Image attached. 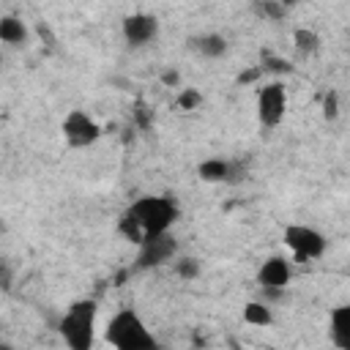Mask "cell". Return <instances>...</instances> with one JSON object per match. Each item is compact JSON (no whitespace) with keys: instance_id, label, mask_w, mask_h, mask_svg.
I'll return each mask as SVG.
<instances>
[{"instance_id":"cell-1","label":"cell","mask_w":350,"mask_h":350,"mask_svg":"<svg viewBox=\"0 0 350 350\" xmlns=\"http://www.w3.org/2000/svg\"><path fill=\"white\" fill-rule=\"evenodd\" d=\"M178 219V205L172 197H161V194H148L134 200L118 219V232L129 241V243H142L145 238L156 235V232H167L172 227V221Z\"/></svg>"},{"instance_id":"cell-2","label":"cell","mask_w":350,"mask_h":350,"mask_svg":"<svg viewBox=\"0 0 350 350\" xmlns=\"http://www.w3.org/2000/svg\"><path fill=\"white\" fill-rule=\"evenodd\" d=\"M96 314H98V304L93 298H79L66 309V314L57 323V331L71 350H90L93 347Z\"/></svg>"},{"instance_id":"cell-3","label":"cell","mask_w":350,"mask_h":350,"mask_svg":"<svg viewBox=\"0 0 350 350\" xmlns=\"http://www.w3.org/2000/svg\"><path fill=\"white\" fill-rule=\"evenodd\" d=\"M104 342L115 350H153L156 336L148 331L142 317L134 309H120L109 317L104 328Z\"/></svg>"},{"instance_id":"cell-4","label":"cell","mask_w":350,"mask_h":350,"mask_svg":"<svg viewBox=\"0 0 350 350\" xmlns=\"http://www.w3.org/2000/svg\"><path fill=\"white\" fill-rule=\"evenodd\" d=\"M284 243H287V249L293 252V257L298 262L317 260L328 246L325 235L320 230L309 227V224H287L284 227Z\"/></svg>"},{"instance_id":"cell-5","label":"cell","mask_w":350,"mask_h":350,"mask_svg":"<svg viewBox=\"0 0 350 350\" xmlns=\"http://www.w3.org/2000/svg\"><path fill=\"white\" fill-rule=\"evenodd\" d=\"M287 112V90L282 82L260 85L257 90V120L262 129H276Z\"/></svg>"},{"instance_id":"cell-6","label":"cell","mask_w":350,"mask_h":350,"mask_svg":"<svg viewBox=\"0 0 350 350\" xmlns=\"http://www.w3.org/2000/svg\"><path fill=\"white\" fill-rule=\"evenodd\" d=\"M60 131H63V139L68 148H90L101 137V126L85 109H71L63 118Z\"/></svg>"},{"instance_id":"cell-7","label":"cell","mask_w":350,"mask_h":350,"mask_svg":"<svg viewBox=\"0 0 350 350\" xmlns=\"http://www.w3.org/2000/svg\"><path fill=\"white\" fill-rule=\"evenodd\" d=\"M175 252H178V241L170 235V230H167V232H156V235H150V238H145V241L139 243L134 268H137V271L159 268V265L170 262V260L175 257Z\"/></svg>"},{"instance_id":"cell-8","label":"cell","mask_w":350,"mask_h":350,"mask_svg":"<svg viewBox=\"0 0 350 350\" xmlns=\"http://www.w3.org/2000/svg\"><path fill=\"white\" fill-rule=\"evenodd\" d=\"M290 276H293V265H290V260L273 254V257H268V260L260 265V271H257V284H260L265 293L279 295V293L290 284Z\"/></svg>"},{"instance_id":"cell-9","label":"cell","mask_w":350,"mask_h":350,"mask_svg":"<svg viewBox=\"0 0 350 350\" xmlns=\"http://www.w3.org/2000/svg\"><path fill=\"white\" fill-rule=\"evenodd\" d=\"M123 38L129 46H145L159 36V19L153 14H129L120 25Z\"/></svg>"},{"instance_id":"cell-10","label":"cell","mask_w":350,"mask_h":350,"mask_svg":"<svg viewBox=\"0 0 350 350\" xmlns=\"http://www.w3.org/2000/svg\"><path fill=\"white\" fill-rule=\"evenodd\" d=\"M331 342L339 350H350V306L331 309Z\"/></svg>"},{"instance_id":"cell-11","label":"cell","mask_w":350,"mask_h":350,"mask_svg":"<svg viewBox=\"0 0 350 350\" xmlns=\"http://www.w3.org/2000/svg\"><path fill=\"white\" fill-rule=\"evenodd\" d=\"M227 172H230V159L211 156L197 164V178L205 183H227Z\"/></svg>"},{"instance_id":"cell-12","label":"cell","mask_w":350,"mask_h":350,"mask_svg":"<svg viewBox=\"0 0 350 350\" xmlns=\"http://www.w3.org/2000/svg\"><path fill=\"white\" fill-rule=\"evenodd\" d=\"M189 49H194L202 57H221L227 52V41L219 33H205V36L189 38Z\"/></svg>"},{"instance_id":"cell-13","label":"cell","mask_w":350,"mask_h":350,"mask_svg":"<svg viewBox=\"0 0 350 350\" xmlns=\"http://www.w3.org/2000/svg\"><path fill=\"white\" fill-rule=\"evenodd\" d=\"M0 41L3 44H11V46L25 44L27 41V25L19 16H14V14L0 16Z\"/></svg>"},{"instance_id":"cell-14","label":"cell","mask_w":350,"mask_h":350,"mask_svg":"<svg viewBox=\"0 0 350 350\" xmlns=\"http://www.w3.org/2000/svg\"><path fill=\"white\" fill-rule=\"evenodd\" d=\"M243 323L249 325H257V328H268L273 323V312L265 301H249L243 306Z\"/></svg>"},{"instance_id":"cell-15","label":"cell","mask_w":350,"mask_h":350,"mask_svg":"<svg viewBox=\"0 0 350 350\" xmlns=\"http://www.w3.org/2000/svg\"><path fill=\"white\" fill-rule=\"evenodd\" d=\"M293 46H295L298 55L312 57V55L320 52V36H317L314 30H309V27H298V30L293 33Z\"/></svg>"},{"instance_id":"cell-16","label":"cell","mask_w":350,"mask_h":350,"mask_svg":"<svg viewBox=\"0 0 350 350\" xmlns=\"http://www.w3.org/2000/svg\"><path fill=\"white\" fill-rule=\"evenodd\" d=\"M252 8H254V14H257V16H262V19H273V22H276V19H282V16H284V11H287L279 0H254V5H252Z\"/></svg>"},{"instance_id":"cell-17","label":"cell","mask_w":350,"mask_h":350,"mask_svg":"<svg viewBox=\"0 0 350 350\" xmlns=\"http://www.w3.org/2000/svg\"><path fill=\"white\" fill-rule=\"evenodd\" d=\"M323 118L325 120H336L339 118V93L336 90H328L323 96Z\"/></svg>"},{"instance_id":"cell-18","label":"cell","mask_w":350,"mask_h":350,"mask_svg":"<svg viewBox=\"0 0 350 350\" xmlns=\"http://www.w3.org/2000/svg\"><path fill=\"white\" fill-rule=\"evenodd\" d=\"M200 101H202V96H200L197 88H186V90L178 93V107H180V109H197Z\"/></svg>"},{"instance_id":"cell-19","label":"cell","mask_w":350,"mask_h":350,"mask_svg":"<svg viewBox=\"0 0 350 350\" xmlns=\"http://www.w3.org/2000/svg\"><path fill=\"white\" fill-rule=\"evenodd\" d=\"M175 273L183 276V279H194V276L200 273V262H197L194 257H180V260L175 262Z\"/></svg>"},{"instance_id":"cell-20","label":"cell","mask_w":350,"mask_h":350,"mask_svg":"<svg viewBox=\"0 0 350 350\" xmlns=\"http://www.w3.org/2000/svg\"><path fill=\"white\" fill-rule=\"evenodd\" d=\"M262 71H276V74H290L293 71V66L287 63V60H282V57H273V55H262V66H260Z\"/></svg>"},{"instance_id":"cell-21","label":"cell","mask_w":350,"mask_h":350,"mask_svg":"<svg viewBox=\"0 0 350 350\" xmlns=\"http://www.w3.org/2000/svg\"><path fill=\"white\" fill-rule=\"evenodd\" d=\"M11 279H14V273H11V268L0 260V290H8L11 287Z\"/></svg>"},{"instance_id":"cell-22","label":"cell","mask_w":350,"mask_h":350,"mask_svg":"<svg viewBox=\"0 0 350 350\" xmlns=\"http://www.w3.org/2000/svg\"><path fill=\"white\" fill-rule=\"evenodd\" d=\"M161 79H164V85H178V79H180V77H178V71H164V77H161Z\"/></svg>"},{"instance_id":"cell-23","label":"cell","mask_w":350,"mask_h":350,"mask_svg":"<svg viewBox=\"0 0 350 350\" xmlns=\"http://www.w3.org/2000/svg\"><path fill=\"white\" fill-rule=\"evenodd\" d=\"M279 3H282V5H284V8H293V5H298V3H301V0H279Z\"/></svg>"},{"instance_id":"cell-24","label":"cell","mask_w":350,"mask_h":350,"mask_svg":"<svg viewBox=\"0 0 350 350\" xmlns=\"http://www.w3.org/2000/svg\"><path fill=\"white\" fill-rule=\"evenodd\" d=\"M0 68H3V55H0Z\"/></svg>"}]
</instances>
